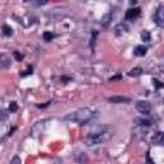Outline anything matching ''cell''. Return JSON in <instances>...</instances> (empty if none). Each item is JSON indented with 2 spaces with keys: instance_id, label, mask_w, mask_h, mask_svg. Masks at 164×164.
Listing matches in <instances>:
<instances>
[{
  "instance_id": "obj_4",
  "label": "cell",
  "mask_w": 164,
  "mask_h": 164,
  "mask_svg": "<svg viewBox=\"0 0 164 164\" xmlns=\"http://www.w3.org/2000/svg\"><path fill=\"white\" fill-rule=\"evenodd\" d=\"M153 21L158 26L164 27V6H159V8L156 9L155 14L153 16Z\"/></svg>"
},
{
  "instance_id": "obj_21",
  "label": "cell",
  "mask_w": 164,
  "mask_h": 164,
  "mask_svg": "<svg viewBox=\"0 0 164 164\" xmlns=\"http://www.w3.org/2000/svg\"><path fill=\"white\" fill-rule=\"evenodd\" d=\"M9 164H22V160H21V158H19L18 155H14Z\"/></svg>"
},
{
  "instance_id": "obj_18",
  "label": "cell",
  "mask_w": 164,
  "mask_h": 164,
  "mask_svg": "<svg viewBox=\"0 0 164 164\" xmlns=\"http://www.w3.org/2000/svg\"><path fill=\"white\" fill-rule=\"evenodd\" d=\"M17 110H18V104H17V101H12L10 105H9V112H10V113H16Z\"/></svg>"
},
{
  "instance_id": "obj_23",
  "label": "cell",
  "mask_w": 164,
  "mask_h": 164,
  "mask_svg": "<svg viewBox=\"0 0 164 164\" xmlns=\"http://www.w3.org/2000/svg\"><path fill=\"white\" fill-rule=\"evenodd\" d=\"M92 33H94V36L91 37V46H94V45H95V39H96V36H97V32H96V31H94Z\"/></svg>"
},
{
  "instance_id": "obj_6",
  "label": "cell",
  "mask_w": 164,
  "mask_h": 164,
  "mask_svg": "<svg viewBox=\"0 0 164 164\" xmlns=\"http://www.w3.org/2000/svg\"><path fill=\"white\" fill-rule=\"evenodd\" d=\"M141 14V9L140 8H130L126 12V21H136Z\"/></svg>"
},
{
  "instance_id": "obj_5",
  "label": "cell",
  "mask_w": 164,
  "mask_h": 164,
  "mask_svg": "<svg viewBox=\"0 0 164 164\" xmlns=\"http://www.w3.org/2000/svg\"><path fill=\"white\" fill-rule=\"evenodd\" d=\"M46 122L48 120H40V122L37 123H35V126L31 128V133H32V136H39L40 133H42L45 131V126H46Z\"/></svg>"
},
{
  "instance_id": "obj_16",
  "label": "cell",
  "mask_w": 164,
  "mask_h": 164,
  "mask_svg": "<svg viewBox=\"0 0 164 164\" xmlns=\"http://www.w3.org/2000/svg\"><path fill=\"white\" fill-rule=\"evenodd\" d=\"M141 39H142V41H145V42H150L151 41V35H150V32L149 31H142L141 32Z\"/></svg>"
},
{
  "instance_id": "obj_17",
  "label": "cell",
  "mask_w": 164,
  "mask_h": 164,
  "mask_svg": "<svg viewBox=\"0 0 164 164\" xmlns=\"http://www.w3.org/2000/svg\"><path fill=\"white\" fill-rule=\"evenodd\" d=\"M42 37H44V41L49 42V41H51V40L55 37V35H54V33H51L50 31H45L44 33H42Z\"/></svg>"
},
{
  "instance_id": "obj_19",
  "label": "cell",
  "mask_w": 164,
  "mask_h": 164,
  "mask_svg": "<svg viewBox=\"0 0 164 164\" xmlns=\"http://www.w3.org/2000/svg\"><path fill=\"white\" fill-rule=\"evenodd\" d=\"M13 56H14V59H16L17 62L23 60V58H25V55H23V54H21L19 51H13Z\"/></svg>"
},
{
  "instance_id": "obj_22",
  "label": "cell",
  "mask_w": 164,
  "mask_h": 164,
  "mask_svg": "<svg viewBox=\"0 0 164 164\" xmlns=\"http://www.w3.org/2000/svg\"><path fill=\"white\" fill-rule=\"evenodd\" d=\"M48 2L46 0H44V2H31V5L33 6H41V5H46Z\"/></svg>"
},
{
  "instance_id": "obj_2",
  "label": "cell",
  "mask_w": 164,
  "mask_h": 164,
  "mask_svg": "<svg viewBox=\"0 0 164 164\" xmlns=\"http://www.w3.org/2000/svg\"><path fill=\"white\" fill-rule=\"evenodd\" d=\"M95 112L90 109V108H81V109H77L72 113L67 114L66 117H64V120H67V122H72V123H77L80 126H83L89 123L90 120H92L95 118Z\"/></svg>"
},
{
  "instance_id": "obj_12",
  "label": "cell",
  "mask_w": 164,
  "mask_h": 164,
  "mask_svg": "<svg viewBox=\"0 0 164 164\" xmlns=\"http://www.w3.org/2000/svg\"><path fill=\"white\" fill-rule=\"evenodd\" d=\"M0 66H2V68L3 69H6V68H8L9 66H10V60L8 59V56H6V55H2V56H0Z\"/></svg>"
},
{
  "instance_id": "obj_24",
  "label": "cell",
  "mask_w": 164,
  "mask_h": 164,
  "mask_svg": "<svg viewBox=\"0 0 164 164\" xmlns=\"http://www.w3.org/2000/svg\"><path fill=\"white\" fill-rule=\"evenodd\" d=\"M153 82H154V85L156 86V89H159V87H163V86H164V85H163V83H160L158 80H153Z\"/></svg>"
},
{
  "instance_id": "obj_11",
  "label": "cell",
  "mask_w": 164,
  "mask_h": 164,
  "mask_svg": "<svg viewBox=\"0 0 164 164\" xmlns=\"http://www.w3.org/2000/svg\"><path fill=\"white\" fill-rule=\"evenodd\" d=\"M163 141H164V133L163 132H156L154 135V137H153V144L159 145V144H163Z\"/></svg>"
},
{
  "instance_id": "obj_10",
  "label": "cell",
  "mask_w": 164,
  "mask_h": 164,
  "mask_svg": "<svg viewBox=\"0 0 164 164\" xmlns=\"http://www.w3.org/2000/svg\"><path fill=\"white\" fill-rule=\"evenodd\" d=\"M74 160H76V163H78V164H85V163L89 160V158H87V155L85 154V153H78V154H76V156H74Z\"/></svg>"
},
{
  "instance_id": "obj_25",
  "label": "cell",
  "mask_w": 164,
  "mask_h": 164,
  "mask_svg": "<svg viewBox=\"0 0 164 164\" xmlns=\"http://www.w3.org/2000/svg\"><path fill=\"white\" fill-rule=\"evenodd\" d=\"M50 103H51V101H48L46 104H42V105H40V104H37L36 106H37V108H46V106H49V105H50Z\"/></svg>"
},
{
  "instance_id": "obj_9",
  "label": "cell",
  "mask_w": 164,
  "mask_h": 164,
  "mask_svg": "<svg viewBox=\"0 0 164 164\" xmlns=\"http://www.w3.org/2000/svg\"><path fill=\"white\" fill-rule=\"evenodd\" d=\"M147 53V48L144 46V45H137L136 48H135L133 50V55L135 56H145Z\"/></svg>"
},
{
  "instance_id": "obj_14",
  "label": "cell",
  "mask_w": 164,
  "mask_h": 164,
  "mask_svg": "<svg viewBox=\"0 0 164 164\" xmlns=\"http://www.w3.org/2000/svg\"><path fill=\"white\" fill-rule=\"evenodd\" d=\"M110 21H112V12L106 13L105 16H103V18H101V25H103V27H108L109 23H110Z\"/></svg>"
},
{
  "instance_id": "obj_15",
  "label": "cell",
  "mask_w": 164,
  "mask_h": 164,
  "mask_svg": "<svg viewBox=\"0 0 164 164\" xmlns=\"http://www.w3.org/2000/svg\"><path fill=\"white\" fill-rule=\"evenodd\" d=\"M2 30H3V35H4V36H6V37H9V36H12V35H13V28L10 26H8V25H3Z\"/></svg>"
},
{
  "instance_id": "obj_8",
  "label": "cell",
  "mask_w": 164,
  "mask_h": 164,
  "mask_svg": "<svg viewBox=\"0 0 164 164\" xmlns=\"http://www.w3.org/2000/svg\"><path fill=\"white\" fill-rule=\"evenodd\" d=\"M128 30H130V28H128V26L126 23H119L114 28V33H116L117 36H120V35H123V33H127Z\"/></svg>"
},
{
  "instance_id": "obj_20",
  "label": "cell",
  "mask_w": 164,
  "mask_h": 164,
  "mask_svg": "<svg viewBox=\"0 0 164 164\" xmlns=\"http://www.w3.org/2000/svg\"><path fill=\"white\" fill-rule=\"evenodd\" d=\"M32 71H33V67H32V66H28L25 72L21 73V77H26V76H28V74H32Z\"/></svg>"
},
{
  "instance_id": "obj_26",
  "label": "cell",
  "mask_w": 164,
  "mask_h": 164,
  "mask_svg": "<svg viewBox=\"0 0 164 164\" xmlns=\"http://www.w3.org/2000/svg\"><path fill=\"white\" fill-rule=\"evenodd\" d=\"M119 78H120V74H118V76H114V77H112L110 80H109V81H116V80H119Z\"/></svg>"
},
{
  "instance_id": "obj_13",
  "label": "cell",
  "mask_w": 164,
  "mask_h": 164,
  "mask_svg": "<svg viewBox=\"0 0 164 164\" xmlns=\"http://www.w3.org/2000/svg\"><path fill=\"white\" fill-rule=\"evenodd\" d=\"M142 72H144V69H142L141 67H136V68H133L128 72V76L130 77H139V76L142 74Z\"/></svg>"
},
{
  "instance_id": "obj_3",
  "label": "cell",
  "mask_w": 164,
  "mask_h": 164,
  "mask_svg": "<svg viewBox=\"0 0 164 164\" xmlns=\"http://www.w3.org/2000/svg\"><path fill=\"white\" fill-rule=\"evenodd\" d=\"M136 109H137V112H140L141 114H150V112H151V105H150V103L149 101H146V100H139V101H136Z\"/></svg>"
},
{
  "instance_id": "obj_1",
  "label": "cell",
  "mask_w": 164,
  "mask_h": 164,
  "mask_svg": "<svg viewBox=\"0 0 164 164\" xmlns=\"http://www.w3.org/2000/svg\"><path fill=\"white\" fill-rule=\"evenodd\" d=\"M112 135H113V128L110 126H99L95 131L90 132L83 139V141L89 146H95V145L103 144L106 140H109Z\"/></svg>"
},
{
  "instance_id": "obj_7",
  "label": "cell",
  "mask_w": 164,
  "mask_h": 164,
  "mask_svg": "<svg viewBox=\"0 0 164 164\" xmlns=\"http://www.w3.org/2000/svg\"><path fill=\"white\" fill-rule=\"evenodd\" d=\"M108 100L114 104H127L131 101V99L127 96H110V97H108Z\"/></svg>"
}]
</instances>
